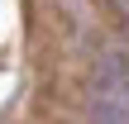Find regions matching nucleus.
<instances>
[{"label":"nucleus","mask_w":129,"mask_h":124,"mask_svg":"<svg viewBox=\"0 0 129 124\" xmlns=\"http://www.w3.org/2000/svg\"><path fill=\"white\" fill-rule=\"evenodd\" d=\"M91 124H129V105L115 96H91Z\"/></svg>","instance_id":"obj_1"}]
</instances>
